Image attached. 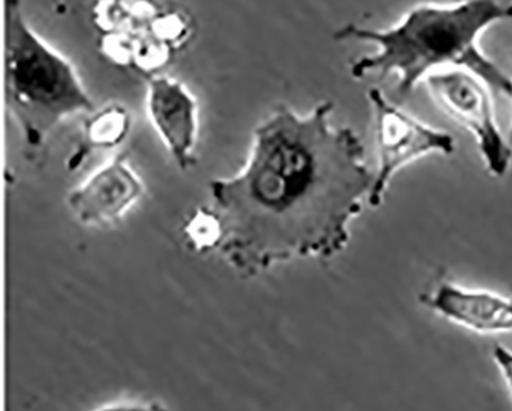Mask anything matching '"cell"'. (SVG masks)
Segmentation results:
<instances>
[{"label": "cell", "mask_w": 512, "mask_h": 411, "mask_svg": "<svg viewBox=\"0 0 512 411\" xmlns=\"http://www.w3.org/2000/svg\"><path fill=\"white\" fill-rule=\"evenodd\" d=\"M187 238L194 250L210 251L219 247L220 225L211 208H200L187 224Z\"/></svg>", "instance_id": "cell-10"}, {"label": "cell", "mask_w": 512, "mask_h": 411, "mask_svg": "<svg viewBox=\"0 0 512 411\" xmlns=\"http://www.w3.org/2000/svg\"><path fill=\"white\" fill-rule=\"evenodd\" d=\"M142 191V182L120 156L71 193L68 204L82 224H100L119 218Z\"/></svg>", "instance_id": "cell-8"}, {"label": "cell", "mask_w": 512, "mask_h": 411, "mask_svg": "<svg viewBox=\"0 0 512 411\" xmlns=\"http://www.w3.org/2000/svg\"><path fill=\"white\" fill-rule=\"evenodd\" d=\"M130 130V116L119 105H111L91 117L87 124V141L93 147H114Z\"/></svg>", "instance_id": "cell-9"}, {"label": "cell", "mask_w": 512, "mask_h": 411, "mask_svg": "<svg viewBox=\"0 0 512 411\" xmlns=\"http://www.w3.org/2000/svg\"><path fill=\"white\" fill-rule=\"evenodd\" d=\"M420 302L446 321L480 335L512 333V299L488 290L442 282Z\"/></svg>", "instance_id": "cell-6"}, {"label": "cell", "mask_w": 512, "mask_h": 411, "mask_svg": "<svg viewBox=\"0 0 512 411\" xmlns=\"http://www.w3.org/2000/svg\"><path fill=\"white\" fill-rule=\"evenodd\" d=\"M511 137H512V125H511Z\"/></svg>", "instance_id": "cell-12"}, {"label": "cell", "mask_w": 512, "mask_h": 411, "mask_svg": "<svg viewBox=\"0 0 512 411\" xmlns=\"http://www.w3.org/2000/svg\"><path fill=\"white\" fill-rule=\"evenodd\" d=\"M376 119V141L379 151V170L374 176L368 204L380 207L386 190L400 170L429 154L449 156L456 151V139L453 134L436 130L416 117L397 107L386 99L377 88L368 93Z\"/></svg>", "instance_id": "cell-5"}, {"label": "cell", "mask_w": 512, "mask_h": 411, "mask_svg": "<svg viewBox=\"0 0 512 411\" xmlns=\"http://www.w3.org/2000/svg\"><path fill=\"white\" fill-rule=\"evenodd\" d=\"M425 82L434 101L473 134L489 173L503 178L511 168L512 147L497 124L491 88L476 74L460 68L429 74Z\"/></svg>", "instance_id": "cell-4"}, {"label": "cell", "mask_w": 512, "mask_h": 411, "mask_svg": "<svg viewBox=\"0 0 512 411\" xmlns=\"http://www.w3.org/2000/svg\"><path fill=\"white\" fill-rule=\"evenodd\" d=\"M7 104L31 147L93 101L64 54L36 33L25 19L20 0H7Z\"/></svg>", "instance_id": "cell-3"}, {"label": "cell", "mask_w": 512, "mask_h": 411, "mask_svg": "<svg viewBox=\"0 0 512 411\" xmlns=\"http://www.w3.org/2000/svg\"><path fill=\"white\" fill-rule=\"evenodd\" d=\"M512 19V4L500 0H460L449 5L420 4L388 30L354 24L337 31V41L374 44L377 53L351 67L356 79L397 74V101H405L420 82L437 71L460 68L476 74L494 93L512 96V79L480 50V36L496 22Z\"/></svg>", "instance_id": "cell-2"}, {"label": "cell", "mask_w": 512, "mask_h": 411, "mask_svg": "<svg viewBox=\"0 0 512 411\" xmlns=\"http://www.w3.org/2000/svg\"><path fill=\"white\" fill-rule=\"evenodd\" d=\"M331 101L299 116L280 105L254 131L237 176L211 182L220 225L217 250L231 267L256 276L293 258L326 261L345 250L374 174L351 128H334Z\"/></svg>", "instance_id": "cell-1"}, {"label": "cell", "mask_w": 512, "mask_h": 411, "mask_svg": "<svg viewBox=\"0 0 512 411\" xmlns=\"http://www.w3.org/2000/svg\"><path fill=\"white\" fill-rule=\"evenodd\" d=\"M151 121L182 170L193 167L197 136V104L182 82L153 77L148 82Z\"/></svg>", "instance_id": "cell-7"}, {"label": "cell", "mask_w": 512, "mask_h": 411, "mask_svg": "<svg viewBox=\"0 0 512 411\" xmlns=\"http://www.w3.org/2000/svg\"><path fill=\"white\" fill-rule=\"evenodd\" d=\"M493 358L512 396V350L500 344L494 345Z\"/></svg>", "instance_id": "cell-11"}]
</instances>
